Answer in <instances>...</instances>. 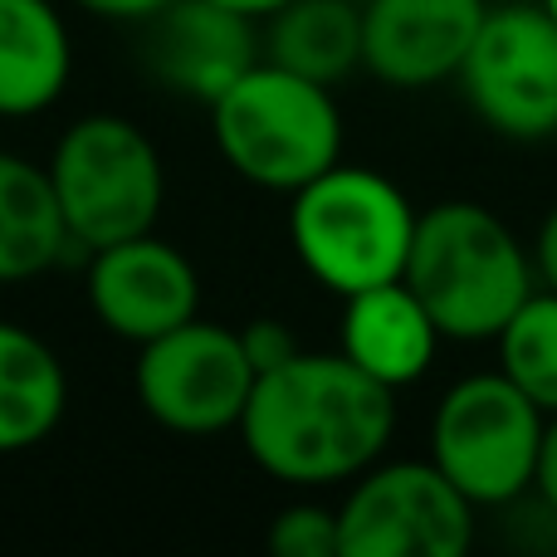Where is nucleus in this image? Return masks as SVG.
I'll use <instances>...</instances> for the list:
<instances>
[{"label":"nucleus","instance_id":"nucleus-23","mask_svg":"<svg viewBox=\"0 0 557 557\" xmlns=\"http://www.w3.org/2000/svg\"><path fill=\"white\" fill-rule=\"evenodd\" d=\"M533 264H539L543 288H557V206L543 215L539 225V245H533Z\"/></svg>","mask_w":557,"mask_h":557},{"label":"nucleus","instance_id":"nucleus-21","mask_svg":"<svg viewBox=\"0 0 557 557\" xmlns=\"http://www.w3.org/2000/svg\"><path fill=\"white\" fill-rule=\"evenodd\" d=\"M88 15H103V20H123V25H147L152 15H162L172 0H78Z\"/></svg>","mask_w":557,"mask_h":557},{"label":"nucleus","instance_id":"nucleus-16","mask_svg":"<svg viewBox=\"0 0 557 557\" xmlns=\"http://www.w3.org/2000/svg\"><path fill=\"white\" fill-rule=\"evenodd\" d=\"M64 245H74V235L59 211L49 166L0 147V284L39 278L59 264Z\"/></svg>","mask_w":557,"mask_h":557},{"label":"nucleus","instance_id":"nucleus-2","mask_svg":"<svg viewBox=\"0 0 557 557\" xmlns=\"http://www.w3.org/2000/svg\"><path fill=\"white\" fill-rule=\"evenodd\" d=\"M401 278L450 343H494L539 288V264L490 206L441 201L416 221Z\"/></svg>","mask_w":557,"mask_h":557},{"label":"nucleus","instance_id":"nucleus-8","mask_svg":"<svg viewBox=\"0 0 557 557\" xmlns=\"http://www.w3.org/2000/svg\"><path fill=\"white\" fill-rule=\"evenodd\" d=\"M260 382L245 337L221 323H191L137 347L133 392L157 425L176 435L240 431V416Z\"/></svg>","mask_w":557,"mask_h":557},{"label":"nucleus","instance_id":"nucleus-10","mask_svg":"<svg viewBox=\"0 0 557 557\" xmlns=\"http://www.w3.org/2000/svg\"><path fill=\"white\" fill-rule=\"evenodd\" d=\"M84 294L94 318L123 343H152L201 313V274L162 235L103 245L88 255Z\"/></svg>","mask_w":557,"mask_h":557},{"label":"nucleus","instance_id":"nucleus-14","mask_svg":"<svg viewBox=\"0 0 557 557\" xmlns=\"http://www.w3.org/2000/svg\"><path fill=\"white\" fill-rule=\"evenodd\" d=\"M69 69L64 15L49 0H0V117H35L59 103Z\"/></svg>","mask_w":557,"mask_h":557},{"label":"nucleus","instance_id":"nucleus-20","mask_svg":"<svg viewBox=\"0 0 557 557\" xmlns=\"http://www.w3.org/2000/svg\"><path fill=\"white\" fill-rule=\"evenodd\" d=\"M240 337H245V352H250L255 372H274V367L294 362V357L304 352L298 337H294V327L278 323V318H255L250 327H240Z\"/></svg>","mask_w":557,"mask_h":557},{"label":"nucleus","instance_id":"nucleus-13","mask_svg":"<svg viewBox=\"0 0 557 557\" xmlns=\"http://www.w3.org/2000/svg\"><path fill=\"white\" fill-rule=\"evenodd\" d=\"M441 337L445 333L435 327L431 308L416 298L406 278L343 298V352L392 392L431 372Z\"/></svg>","mask_w":557,"mask_h":557},{"label":"nucleus","instance_id":"nucleus-24","mask_svg":"<svg viewBox=\"0 0 557 557\" xmlns=\"http://www.w3.org/2000/svg\"><path fill=\"white\" fill-rule=\"evenodd\" d=\"M221 5H231V10H245V15H255V20H270L278 5H288V0H221Z\"/></svg>","mask_w":557,"mask_h":557},{"label":"nucleus","instance_id":"nucleus-22","mask_svg":"<svg viewBox=\"0 0 557 557\" xmlns=\"http://www.w3.org/2000/svg\"><path fill=\"white\" fill-rule=\"evenodd\" d=\"M539 499L557 513V411L548 416V431H543V455H539V480H533Z\"/></svg>","mask_w":557,"mask_h":557},{"label":"nucleus","instance_id":"nucleus-9","mask_svg":"<svg viewBox=\"0 0 557 557\" xmlns=\"http://www.w3.org/2000/svg\"><path fill=\"white\" fill-rule=\"evenodd\" d=\"M470 108L513 143H543L557 133V20L543 0L490 5L460 69Z\"/></svg>","mask_w":557,"mask_h":557},{"label":"nucleus","instance_id":"nucleus-3","mask_svg":"<svg viewBox=\"0 0 557 557\" xmlns=\"http://www.w3.org/2000/svg\"><path fill=\"white\" fill-rule=\"evenodd\" d=\"M225 166L264 191H304L343 162V108L333 88L260 59L211 103Z\"/></svg>","mask_w":557,"mask_h":557},{"label":"nucleus","instance_id":"nucleus-7","mask_svg":"<svg viewBox=\"0 0 557 557\" xmlns=\"http://www.w3.org/2000/svg\"><path fill=\"white\" fill-rule=\"evenodd\" d=\"M480 504L435 460H376L343 509V557H465Z\"/></svg>","mask_w":557,"mask_h":557},{"label":"nucleus","instance_id":"nucleus-17","mask_svg":"<svg viewBox=\"0 0 557 557\" xmlns=\"http://www.w3.org/2000/svg\"><path fill=\"white\" fill-rule=\"evenodd\" d=\"M264 59L333 88L362 69V0H288L264 25Z\"/></svg>","mask_w":557,"mask_h":557},{"label":"nucleus","instance_id":"nucleus-26","mask_svg":"<svg viewBox=\"0 0 557 557\" xmlns=\"http://www.w3.org/2000/svg\"><path fill=\"white\" fill-rule=\"evenodd\" d=\"M362 5H367V0H362Z\"/></svg>","mask_w":557,"mask_h":557},{"label":"nucleus","instance_id":"nucleus-6","mask_svg":"<svg viewBox=\"0 0 557 557\" xmlns=\"http://www.w3.org/2000/svg\"><path fill=\"white\" fill-rule=\"evenodd\" d=\"M548 411L504 372H474L441 396L431 416V460L480 509H499L533 490Z\"/></svg>","mask_w":557,"mask_h":557},{"label":"nucleus","instance_id":"nucleus-1","mask_svg":"<svg viewBox=\"0 0 557 557\" xmlns=\"http://www.w3.org/2000/svg\"><path fill=\"white\" fill-rule=\"evenodd\" d=\"M396 431V392L337 352H298L260 372L240 416V445L270 480L327 490L367 474Z\"/></svg>","mask_w":557,"mask_h":557},{"label":"nucleus","instance_id":"nucleus-5","mask_svg":"<svg viewBox=\"0 0 557 557\" xmlns=\"http://www.w3.org/2000/svg\"><path fill=\"white\" fill-rule=\"evenodd\" d=\"M59 211L88 255L147 235L162 215L166 172L157 143L117 113H88L54 143L49 157Z\"/></svg>","mask_w":557,"mask_h":557},{"label":"nucleus","instance_id":"nucleus-12","mask_svg":"<svg viewBox=\"0 0 557 557\" xmlns=\"http://www.w3.org/2000/svg\"><path fill=\"white\" fill-rule=\"evenodd\" d=\"M147 59L157 78L176 94L201 98L206 108L245 74L260 64V35L255 15L231 10L221 0H172L162 15L147 20Z\"/></svg>","mask_w":557,"mask_h":557},{"label":"nucleus","instance_id":"nucleus-25","mask_svg":"<svg viewBox=\"0 0 557 557\" xmlns=\"http://www.w3.org/2000/svg\"><path fill=\"white\" fill-rule=\"evenodd\" d=\"M543 5H548V10H553V20H557V0H543Z\"/></svg>","mask_w":557,"mask_h":557},{"label":"nucleus","instance_id":"nucleus-19","mask_svg":"<svg viewBox=\"0 0 557 557\" xmlns=\"http://www.w3.org/2000/svg\"><path fill=\"white\" fill-rule=\"evenodd\" d=\"M270 548L278 557H343V519L323 504H288L270 523Z\"/></svg>","mask_w":557,"mask_h":557},{"label":"nucleus","instance_id":"nucleus-4","mask_svg":"<svg viewBox=\"0 0 557 557\" xmlns=\"http://www.w3.org/2000/svg\"><path fill=\"white\" fill-rule=\"evenodd\" d=\"M416 221L421 211L406 201L392 176L337 162L333 172L294 191L288 245L327 294L347 298L406 274Z\"/></svg>","mask_w":557,"mask_h":557},{"label":"nucleus","instance_id":"nucleus-18","mask_svg":"<svg viewBox=\"0 0 557 557\" xmlns=\"http://www.w3.org/2000/svg\"><path fill=\"white\" fill-rule=\"evenodd\" d=\"M499 372L513 376L543 411H557V288H533L529 304L504 323Z\"/></svg>","mask_w":557,"mask_h":557},{"label":"nucleus","instance_id":"nucleus-15","mask_svg":"<svg viewBox=\"0 0 557 557\" xmlns=\"http://www.w3.org/2000/svg\"><path fill=\"white\" fill-rule=\"evenodd\" d=\"M69 406L64 362L45 337L0 318V455L35 450L59 431Z\"/></svg>","mask_w":557,"mask_h":557},{"label":"nucleus","instance_id":"nucleus-11","mask_svg":"<svg viewBox=\"0 0 557 557\" xmlns=\"http://www.w3.org/2000/svg\"><path fill=\"white\" fill-rule=\"evenodd\" d=\"M484 15V0H367L362 69L392 88H431L460 78Z\"/></svg>","mask_w":557,"mask_h":557}]
</instances>
